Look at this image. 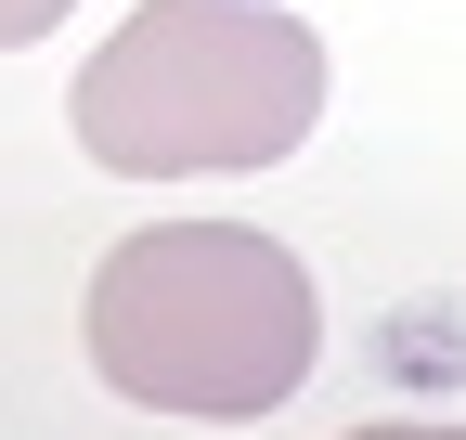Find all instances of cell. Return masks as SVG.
<instances>
[{
	"label": "cell",
	"instance_id": "1",
	"mask_svg": "<svg viewBox=\"0 0 466 440\" xmlns=\"http://www.w3.org/2000/svg\"><path fill=\"white\" fill-rule=\"evenodd\" d=\"M311 337H324L311 272L247 220H156L91 272V363L143 415L247 427L272 402H299Z\"/></svg>",
	"mask_w": 466,
	"mask_h": 440
},
{
	"label": "cell",
	"instance_id": "2",
	"mask_svg": "<svg viewBox=\"0 0 466 440\" xmlns=\"http://www.w3.org/2000/svg\"><path fill=\"white\" fill-rule=\"evenodd\" d=\"M324 117V39L259 0H143L78 65V143L116 182L272 169Z\"/></svg>",
	"mask_w": 466,
	"mask_h": 440
},
{
	"label": "cell",
	"instance_id": "3",
	"mask_svg": "<svg viewBox=\"0 0 466 440\" xmlns=\"http://www.w3.org/2000/svg\"><path fill=\"white\" fill-rule=\"evenodd\" d=\"M52 14H78V0H0V52H14V39H52Z\"/></svg>",
	"mask_w": 466,
	"mask_h": 440
}]
</instances>
